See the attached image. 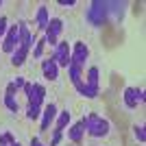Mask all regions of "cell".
I'll return each mask as SVG.
<instances>
[{"instance_id":"cell-1","label":"cell","mask_w":146,"mask_h":146,"mask_svg":"<svg viewBox=\"0 0 146 146\" xmlns=\"http://www.w3.org/2000/svg\"><path fill=\"white\" fill-rule=\"evenodd\" d=\"M83 129H85V133L90 137H105V135L109 133V120L103 116H98V113H87L83 118Z\"/></svg>"},{"instance_id":"cell-2","label":"cell","mask_w":146,"mask_h":146,"mask_svg":"<svg viewBox=\"0 0 146 146\" xmlns=\"http://www.w3.org/2000/svg\"><path fill=\"white\" fill-rule=\"evenodd\" d=\"M85 20L92 26H103L109 20V9H107V0H94L90 2V9L85 13Z\"/></svg>"},{"instance_id":"cell-3","label":"cell","mask_w":146,"mask_h":146,"mask_svg":"<svg viewBox=\"0 0 146 146\" xmlns=\"http://www.w3.org/2000/svg\"><path fill=\"white\" fill-rule=\"evenodd\" d=\"M24 94L29 98V105L33 107H42L44 98H46V87L42 83H26L24 85Z\"/></svg>"},{"instance_id":"cell-4","label":"cell","mask_w":146,"mask_h":146,"mask_svg":"<svg viewBox=\"0 0 146 146\" xmlns=\"http://www.w3.org/2000/svg\"><path fill=\"white\" fill-rule=\"evenodd\" d=\"M87 57H90V48L85 46V42H74V46L70 48V63L83 68Z\"/></svg>"},{"instance_id":"cell-5","label":"cell","mask_w":146,"mask_h":146,"mask_svg":"<svg viewBox=\"0 0 146 146\" xmlns=\"http://www.w3.org/2000/svg\"><path fill=\"white\" fill-rule=\"evenodd\" d=\"M20 46V26L13 24L7 29V35L5 39H2V50L5 52H9V55H13V50Z\"/></svg>"},{"instance_id":"cell-6","label":"cell","mask_w":146,"mask_h":146,"mask_svg":"<svg viewBox=\"0 0 146 146\" xmlns=\"http://www.w3.org/2000/svg\"><path fill=\"white\" fill-rule=\"evenodd\" d=\"M61 31H63V20H59V18H50L48 29H46V39H44V42L50 44V46H57Z\"/></svg>"},{"instance_id":"cell-7","label":"cell","mask_w":146,"mask_h":146,"mask_svg":"<svg viewBox=\"0 0 146 146\" xmlns=\"http://www.w3.org/2000/svg\"><path fill=\"white\" fill-rule=\"evenodd\" d=\"M124 105H127L129 109H137V105L144 103V90H137V87H127L124 90V96H122Z\"/></svg>"},{"instance_id":"cell-8","label":"cell","mask_w":146,"mask_h":146,"mask_svg":"<svg viewBox=\"0 0 146 146\" xmlns=\"http://www.w3.org/2000/svg\"><path fill=\"white\" fill-rule=\"evenodd\" d=\"M52 61H55L59 68H68L70 66V46H68V42H57Z\"/></svg>"},{"instance_id":"cell-9","label":"cell","mask_w":146,"mask_h":146,"mask_svg":"<svg viewBox=\"0 0 146 146\" xmlns=\"http://www.w3.org/2000/svg\"><path fill=\"white\" fill-rule=\"evenodd\" d=\"M57 113H59V111H57V105L55 103H48L46 107H44L42 116H39V118H42V131H48V127L55 122Z\"/></svg>"},{"instance_id":"cell-10","label":"cell","mask_w":146,"mask_h":146,"mask_svg":"<svg viewBox=\"0 0 146 146\" xmlns=\"http://www.w3.org/2000/svg\"><path fill=\"white\" fill-rule=\"evenodd\" d=\"M20 26V48H26L31 52V48H33V44H35V37L31 35V31L26 24H18Z\"/></svg>"},{"instance_id":"cell-11","label":"cell","mask_w":146,"mask_h":146,"mask_svg":"<svg viewBox=\"0 0 146 146\" xmlns=\"http://www.w3.org/2000/svg\"><path fill=\"white\" fill-rule=\"evenodd\" d=\"M42 72H44V76H46L48 81H57L59 79V66H57L52 59L42 61Z\"/></svg>"},{"instance_id":"cell-12","label":"cell","mask_w":146,"mask_h":146,"mask_svg":"<svg viewBox=\"0 0 146 146\" xmlns=\"http://www.w3.org/2000/svg\"><path fill=\"white\" fill-rule=\"evenodd\" d=\"M35 22H37V29H39V31H46V29H48V22H50V18H48V7L42 5L39 9H37Z\"/></svg>"},{"instance_id":"cell-13","label":"cell","mask_w":146,"mask_h":146,"mask_svg":"<svg viewBox=\"0 0 146 146\" xmlns=\"http://www.w3.org/2000/svg\"><path fill=\"white\" fill-rule=\"evenodd\" d=\"M83 135H85V129H83V122H76V124H72L70 127V131H68V137L74 142V144H81V140H83Z\"/></svg>"},{"instance_id":"cell-14","label":"cell","mask_w":146,"mask_h":146,"mask_svg":"<svg viewBox=\"0 0 146 146\" xmlns=\"http://www.w3.org/2000/svg\"><path fill=\"white\" fill-rule=\"evenodd\" d=\"M26 57H29V50L18 46V48L13 50V55H11V63L15 68H20V66H24V63H26Z\"/></svg>"},{"instance_id":"cell-15","label":"cell","mask_w":146,"mask_h":146,"mask_svg":"<svg viewBox=\"0 0 146 146\" xmlns=\"http://www.w3.org/2000/svg\"><path fill=\"white\" fill-rule=\"evenodd\" d=\"M68 74H70L72 85H76V83H81V81H83V68L74 66V63H70V66H68Z\"/></svg>"},{"instance_id":"cell-16","label":"cell","mask_w":146,"mask_h":146,"mask_svg":"<svg viewBox=\"0 0 146 146\" xmlns=\"http://www.w3.org/2000/svg\"><path fill=\"white\" fill-rule=\"evenodd\" d=\"M70 118H72V113L70 111H59L57 113V118H55V122H57V131H63V129L68 127V122H70Z\"/></svg>"},{"instance_id":"cell-17","label":"cell","mask_w":146,"mask_h":146,"mask_svg":"<svg viewBox=\"0 0 146 146\" xmlns=\"http://www.w3.org/2000/svg\"><path fill=\"white\" fill-rule=\"evenodd\" d=\"M5 107L11 111V113H18L20 111V105H18V100H15L13 94H5Z\"/></svg>"},{"instance_id":"cell-18","label":"cell","mask_w":146,"mask_h":146,"mask_svg":"<svg viewBox=\"0 0 146 146\" xmlns=\"http://www.w3.org/2000/svg\"><path fill=\"white\" fill-rule=\"evenodd\" d=\"M85 83L90 87H98V68L96 66H92L90 70H87V79H85Z\"/></svg>"},{"instance_id":"cell-19","label":"cell","mask_w":146,"mask_h":146,"mask_svg":"<svg viewBox=\"0 0 146 146\" xmlns=\"http://www.w3.org/2000/svg\"><path fill=\"white\" fill-rule=\"evenodd\" d=\"M13 144H15L13 135L9 133V131H2V133H0V146H13Z\"/></svg>"},{"instance_id":"cell-20","label":"cell","mask_w":146,"mask_h":146,"mask_svg":"<svg viewBox=\"0 0 146 146\" xmlns=\"http://www.w3.org/2000/svg\"><path fill=\"white\" fill-rule=\"evenodd\" d=\"M133 133H135V140L140 142V144H144V142H146V133H144V124H137V127L133 129Z\"/></svg>"},{"instance_id":"cell-21","label":"cell","mask_w":146,"mask_h":146,"mask_svg":"<svg viewBox=\"0 0 146 146\" xmlns=\"http://www.w3.org/2000/svg\"><path fill=\"white\" fill-rule=\"evenodd\" d=\"M26 116H29V120H37V118L42 116V111H39V107H33V105H29V109H26Z\"/></svg>"},{"instance_id":"cell-22","label":"cell","mask_w":146,"mask_h":146,"mask_svg":"<svg viewBox=\"0 0 146 146\" xmlns=\"http://www.w3.org/2000/svg\"><path fill=\"white\" fill-rule=\"evenodd\" d=\"M44 46H46V42H35V48H33V57H35V59H39V57L44 55Z\"/></svg>"},{"instance_id":"cell-23","label":"cell","mask_w":146,"mask_h":146,"mask_svg":"<svg viewBox=\"0 0 146 146\" xmlns=\"http://www.w3.org/2000/svg\"><path fill=\"white\" fill-rule=\"evenodd\" d=\"M61 137H63V131H57V129H55V133H52V140H50V144H48V146H59Z\"/></svg>"},{"instance_id":"cell-24","label":"cell","mask_w":146,"mask_h":146,"mask_svg":"<svg viewBox=\"0 0 146 146\" xmlns=\"http://www.w3.org/2000/svg\"><path fill=\"white\" fill-rule=\"evenodd\" d=\"M11 83L15 85V90H24V85H26L24 76H15V81H11Z\"/></svg>"},{"instance_id":"cell-25","label":"cell","mask_w":146,"mask_h":146,"mask_svg":"<svg viewBox=\"0 0 146 146\" xmlns=\"http://www.w3.org/2000/svg\"><path fill=\"white\" fill-rule=\"evenodd\" d=\"M7 29H9V26H7V18H5V15H0V37L7 35Z\"/></svg>"},{"instance_id":"cell-26","label":"cell","mask_w":146,"mask_h":146,"mask_svg":"<svg viewBox=\"0 0 146 146\" xmlns=\"http://www.w3.org/2000/svg\"><path fill=\"white\" fill-rule=\"evenodd\" d=\"M59 5L61 7H74V5H76V0H59Z\"/></svg>"},{"instance_id":"cell-27","label":"cell","mask_w":146,"mask_h":146,"mask_svg":"<svg viewBox=\"0 0 146 146\" xmlns=\"http://www.w3.org/2000/svg\"><path fill=\"white\" fill-rule=\"evenodd\" d=\"M31 146H44V144L39 142V137H33V140H31Z\"/></svg>"},{"instance_id":"cell-28","label":"cell","mask_w":146,"mask_h":146,"mask_svg":"<svg viewBox=\"0 0 146 146\" xmlns=\"http://www.w3.org/2000/svg\"><path fill=\"white\" fill-rule=\"evenodd\" d=\"M13 146H22V144H18V142H15V144H13Z\"/></svg>"},{"instance_id":"cell-29","label":"cell","mask_w":146,"mask_h":146,"mask_svg":"<svg viewBox=\"0 0 146 146\" xmlns=\"http://www.w3.org/2000/svg\"><path fill=\"white\" fill-rule=\"evenodd\" d=\"M0 7H2V0H0Z\"/></svg>"}]
</instances>
